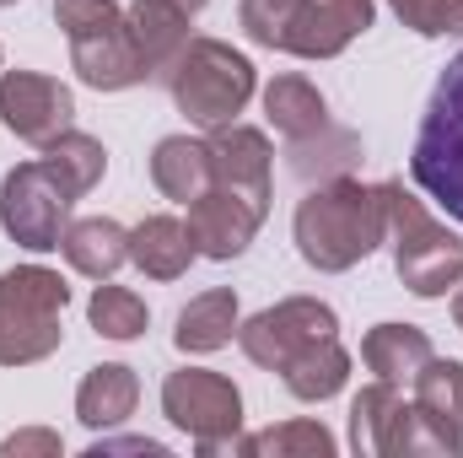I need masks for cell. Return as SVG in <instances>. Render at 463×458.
Here are the masks:
<instances>
[{"label": "cell", "instance_id": "1", "mask_svg": "<svg viewBox=\"0 0 463 458\" xmlns=\"http://www.w3.org/2000/svg\"><path fill=\"white\" fill-rule=\"evenodd\" d=\"M297 253L324 270V275H340L350 264H361L366 253H377L388 243V211H383V195L361 178H324L307 189V200L297 205Z\"/></svg>", "mask_w": 463, "mask_h": 458}, {"label": "cell", "instance_id": "2", "mask_svg": "<svg viewBox=\"0 0 463 458\" xmlns=\"http://www.w3.org/2000/svg\"><path fill=\"white\" fill-rule=\"evenodd\" d=\"M372 0H242L237 22L259 49L297 60H335L372 27Z\"/></svg>", "mask_w": 463, "mask_h": 458}, {"label": "cell", "instance_id": "3", "mask_svg": "<svg viewBox=\"0 0 463 458\" xmlns=\"http://www.w3.org/2000/svg\"><path fill=\"white\" fill-rule=\"evenodd\" d=\"M383 211H388V243H393V270L404 281V291L415 297H448L463 281V237L448 232L399 178L377 184Z\"/></svg>", "mask_w": 463, "mask_h": 458}, {"label": "cell", "instance_id": "4", "mask_svg": "<svg viewBox=\"0 0 463 458\" xmlns=\"http://www.w3.org/2000/svg\"><path fill=\"white\" fill-rule=\"evenodd\" d=\"M162 81H167L178 114L189 119V124H200V129L232 124V119L248 109L253 87H259L248 54H237L222 38H189V43L178 49V60L167 65Z\"/></svg>", "mask_w": 463, "mask_h": 458}, {"label": "cell", "instance_id": "5", "mask_svg": "<svg viewBox=\"0 0 463 458\" xmlns=\"http://www.w3.org/2000/svg\"><path fill=\"white\" fill-rule=\"evenodd\" d=\"M410 178L453 222H463V54L448 60V71L437 76V87L426 98L415 151H410Z\"/></svg>", "mask_w": 463, "mask_h": 458}, {"label": "cell", "instance_id": "6", "mask_svg": "<svg viewBox=\"0 0 463 458\" xmlns=\"http://www.w3.org/2000/svg\"><path fill=\"white\" fill-rule=\"evenodd\" d=\"M71 302V286L43 264H16L0 275V367H33L54 356L65 329L60 313Z\"/></svg>", "mask_w": 463, "mask_h": 458}, {"label": "cell", "instance_id": "7", "mask_svg": "<svg viewBox=\"0 0 463 458\" xmlns=\"http://www.w3.org/2000/svg\"><path fill=\"white\" fill-rule=\"evenodd\" d=\"M350 448L355 453H377V458H415V453H437V458H458L463 448L442 437V426H431L420 415V405H410L399 394V383H372L350 399Z\"/></svg>", "mask_w": 463, "mask_h": 458}, {"label": "cell", "instance_id": "8", "mask_svg": "<svg viewBox=\"0 0 463 458\" xmlns=\"http://www.w3.org/2000/svg\"><path fill=\"white\" fill-rule=\"evenodd\" d=\"M162 415L194 437V448L205 458L216 453H237V437H242V394L237 383L211 372V367H184V372H167L162 383Z\"/></svg>", "mask_w": 463, "mask_h": 458}, {"label": "cell", "instance_id": "9", "mask_svg": "<svg viewBox=\"0 0 463 458\" xmlns=\"http://www.w3.org/2000/svg\"><path fill=\"white\" fill-rule=\"evenodd\" d=\"M71 205H76V200H71L65 184L43 167V157L11 167V173L0 178V227H5L11 243H22L27 253L60 248V237L71 227Z\"/></svg>", "mask_w": 463, "mask_h": 458}, {"label": "cell", "instance_id": "10", "mask_svg": "<svg viewBox=\"0 0 463 458\" xmlns=\"http://www.w3.org/2000/svg\"><path fill=\"white\" fill-rule=\"evenodd\" d=\"M335 335H340V319H335V308L318 302V297H286V302L253 313L248 324H237L242 356H248L253 367H264V372H286L307 345L335 340Z\"/></svg>", "mask_w": 463, "mask_h": 458}, {"label": "cell", "instance_id": "11", "mask_svg": "<svg viewBox=\"0 0 463 458\" xmlns=\"http://www.w3.org/2000/svg\"><path fill=\"white\" fill-rule=\"evenodd\" d=\"M76 119V98L65 81L43 76V71H5L0 76V124L27 140V146H49L54 135H65Z\"/></svg>", "mask_w": 463, "mask_h": 458}, {"label": "cell", "instance_id": "12", "mask_svg": "<svg viewBox=\"0 0 463 458\" xmlns=\"http://www.w3.org/2000/svg\"><path fill=\"white\" fill-rule=\"evenodd\" d=\"M269 167H275V151H269L264 129L237 124V119L211 129V178H216V189H232L259 216H269Z\"/></svg>", "mask_w": 463, "mask_h": 458}, {"label": "cell", "instance_id": "13", "mask_svg": "<svg viewBox=\"0 0 463 458\" xmlns=\"http://www.w3.org/2000/svg\"><path fill=\"white\" fill-rule=\"evenodd\" d=\"M189 237H194V253H205V259H237V253H248V243H253V232L264 227V216L248 205V200H237L232 189H205L200 200H189Z\"/></svg>", "mask_w": 463, "mask_h": 458}, {"label": "cell", "instance_id": "14", "mask_svg": "<svg viewBox=\"0 0 463 458\" xmlns=\"http://www.w3.org/2000/svg\"><path fill=\"white\" fill-rule=\"evenodd\" d=\"M71 65L98 92H129V87L151 81L135 43H129V33H124V22L109 27V33H92V38H71Z\"/></svg>", "mask_w": 463, "mask_h": 458}, {"label": "cell", "instance_id": "15", "mask_svg": "<svg viewBox=\"0 0 463 458\" xmlns=\"http://www.w3.org/2000/svg\"><path fill=\"white\" fill-rule=\"evenodd\" d=\"M124 33L140 54L146 76H167V65L189 43V16L167 0H135V5H124Z\"/></svg>", "mask_w": 463, "mask_h": 458}, {"label": "cell", "instance_id": "16", "mask_svg": "<svg viewBox=\"0 0 463 458\" xmlns=\"http://www.w3.org/2000/svg\"><path fill=\"white\" fill-rule=\"evenodd\" d=\"M135 399H140V377H135V367H124V361H103V367H92V372L81 377V388H76V421H81L87 432L124 426V421L135 415Z\"/></svg>", "mask_w": 463, "mask_h": 458}, {"label": "cell", "instance_id": "17", "mask_svg": "<svg viewBox=\"0 0 463 458\" xmlns=\"http://www.w3.org/2000/svg\"><path fill=\"white\" fill-rule=\"evenodd\" d=\"M151 184H156L167 200H178V205L200 200V195L216 184V178H211V140H189V135L156 140V151H151Z\"/></svg>", "mask_w": 463, "mask_h": 458}, {"label": "cell", "instance_id": "18", "mask_svg": "<svg viewBox=\"0 0 463 458\" xmlns=\"http://www.w3.org/2000/svg\"><path fill=\"white\" fill-rule=\"evenodd\" d=\"M60 253L71 259L76 275H87V281H109L118 264L129 259V232L118 227L114 216H81V222L65 227Z\"/></svg>", "mask_w": 463, "mask_h": 458}, {"label": "cell", "instance_id": "19", "mask_svg": "<svg viewBox=\"0 0 463 458\" xmlns=\"http://www.w3.org/2000/svg\"><path fill=\"white\" fill-rule=\"evenodd\" d=\"M129 259L151 281H178L194 264V237H189V227L178 216H146L129 232Z\"/></svg>", "mask_w": 463, "mask_h": 458}, {"label": "cell", "instance_id": "20", "mask_svg": "<svg viewBox=\"0 0 463 458\" xmlns=\"http://www.w3.org/2000/svg\"><path fill=\"white\" fill-rule=\"evenodd\" d=\"M431 356H437V350H431V335L415 329V324H377V329H366V340H361L366 372H377L383 383H415V372H420Z\"/></svg>", "mask_w": 463, "mask_h": 458}, {"label": "cell", "instance_id": "21", "mask_svg": "<svg viewBox=\"0 0 463 458\" xmlns=\"http://www.w3.org/2000/svg\"><path fill=\"white\" fill-rule=\"evenodd\" d=\"M237 324H242V313H237V291H232V286H216V291H200V297L178 313L173 345L189 350V356H211V350L232 345Z\"/></svg>", "mask_w": 463, "mask_h": 458}, {"label": "cell", "instance_id": "22", "mask_svg": "<svg viewBox=\"0 0 463 458\" xmlns=\"http://www.w3.org/2000/svg\"><path fill=\"white\" fill-rule=\"evenodd\" d=\"M264 114L286 140H307V135H318L329 124V103L307 76H275L264 87Z\"/></svg>", "mask_w": 463, "mask_h": 458}, {"label": "cell", "instance_id": "23", "mask_svg": "<svg viewBox=\"0 0 463 458\" xmlns=\"http://www.w3.org/2000/svg\"><path fill=\"white\" fill-rule=\"evenodd\" d=\"M415 405L431 426H442L448 443L463 448V361H442L431 356L420 372H415Z\"/></svg>", "mask_w": 463, "mask_h": 458}, {"label": "cell", "instance_id": "24", "mask_svg": "<svg viewBox=\"0 0 463 458\" xmlns=\"http://www.w3.org/2000/svg\"><path fill=\"white\" fill-rule=\"evenodd\" d=\"M43 167L65 184L71 200H81V195H92V189L103 184V173H109V151H103L98 135L65 129V135H54V140L43 146Z\"/></svg>", "mask_w": 463, "mask_h": 458}, {"label": "cell", "instance_id": "25", "mask_svg": "<svg viewBox=\"0 0 463 458\" xmlns=\"http://www.w3.org/2000/svg\"><path fill=\"white\" fill-rule=\"evenodd\" d=\"M280 377H286V388H291L302 405H324V399H335V394L345 388L350 350L340 345V335H335V340H318V345H307Z\"/></svg>", "mask_w": 463, "mask_h": 458}, {"label": "cell", "instance_id": "26", "mask_svg": "<svg viewBox=\"0 0 463 458\" xmlns=\"http://www.w3.org/2000/svg\"><path fill=\"white\" fill-rule=\"evenodd\" d=\"M242 458H329L335 453V432L324 421H280L264 426L253 437H237Z\"/></svg>", "mask_w": 463, "mask_h": 458}, {"label": "cell", "instance_id": "27", "mask_svg": "<svg viewBox=\"0 0 463 458\" xmlns=\"http://www.w3.org/2000/svg\"><path fill=\"white\" fill-rule=\"evenodd\" d=\"M291 173L297 178H307L313 184V173H318V184L324 178H340L350 173L355 162H361V140L350 135V129H335V124H324L318 135H307V140H291Z\"/></svg>", "mask_w": 463, "mask_h": 458}, {"label": "cell", "instance_id": "28", "mask_svg": "<svg viewBox=\"0 0 463 458\" xmlns=\"http://www.w3.org/2000/svg\"><path fill=\"white\" fill-rule=\"evenodd\" d=\"M87 319H92V329L103 335V340H140L146 335V302L129 291V286H98L92 291V302H87Z\"/></svg>", "mask_w": 463, "mask_h": 458}, {"label": "cell", "instance_id": "29", "mask_svg": "<svg viewBox=\"0 0 463 458\" xmlns=\"http://www.w3.org/2000/svg\"><path fill=\"white\" fill-rule=\"evenodd\" d=\"M393 16L420 33V38H448V33H463V0H388Z\"/></svg>", "mask_w": 463, "mask_h": 458}, {"label": "cell", "instance_id": "30", "mask_svg": "<svg viewBox=\"0 0 463 458\" xmlns=\"http://www.w3.org/2000/svg\"><path fill=\"white\" fill-rule=\"evenodd\" d=\"M54 22L65 27V38H92L124 22L118 0H54Z\"/></svg>", "mask_w": 463, "mask_h": 458}, {"label": "cell", "instance_id": "31", "mask_svg": "<svg viewBox=\"0 0 463 458\" xmlns=\"http://www.w3.org/2000/svg\"><path fill=\"white\" fill-rule=\"evenodd\" d=\"M60 453H65V443L49 426H22L0 443V458H60Z\"/></svg>", "mask_w": 463, "mask_h": 458}, {"label": "cell", "instance_id": "32", "mask_svg": "<svg viewBox=\"0 0 463 458\" xmlns=\"http://www.w3.org/2000/svg\"><path fill=\"white\" fill-rule=\"evenodd\" d=\"M103 453H167L162 443H151V437H98L92 443V458H103Z\"/></svg>", "mask_w": 463, "mask_h": 458}, {"label": "cell", "instance_id": "33", "mask_svg": "<svg viewBox=\"0 0 463 458\" xmlns=\"http://www.w3.org/2000/svg\"><path fill=\"white\" fill-rule=\"evenodd\" d=\"M167 5H178L184 16H200V11H205V0H167Z\"/></svg>", "mask_w": 463, "mask_h": 458}, {"label": "cell", "instance_id": "34", "mask_svg": "<svg viewBox=\"0 0 463 458\" xmlns=\"http://www.w3.org/2000/svg\"><path fill=\"white\" fill-rule=\"evenodd\" d=\"M453 324L463 329V281H458V297H453Z\"/></svg>", "mask_w": 463, "mask_h": 458}, {"label": "cell", "instance_id": "35", "mask_svg": "<svg viewBox=\"0 0 463 458\" xmlns=\"http://www.w3.org/2000/svg\"><path fill=\"white\" fill-rule=\"evenodd\" d=\"M0 5H16V0H0Z\"/></svg>", "mask_w": 463, "mask_h": 458}]
</instances>
